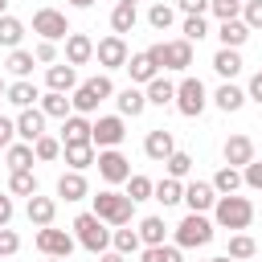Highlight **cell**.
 Segmentation results:
<instances>
[{"instance_id": "6da1fadb", "label": "cell", "mask_w": 262, "mask_h": 262, "mask_svg": "<svg viewBox=\"0 0 262 262\" xmlns=\"http://www.w3.org/2000/svg\"><path fill=\"white\" fill-rule=\"evenodd\" d=\"M213 217H217V225L221 229H246L250 221H254V205L246 201V196H217V205H213Z\"/></svg>"}, {"instance_id": "7a4b0ae2", "label": "cell", "mask_w": 262, "mask_h": 262, "mask_svg": "<svg viewBox=\"0 0 262 262\" xmlns=\"http://www.w3.org/2000/svg\"><path fill=\"white\" fill-rule=\"evenodd\" d=\"M131 213H135V201L123 196V192H98L94 196V217H102L106 225H131Z\"/></svg>"}, {"instance_id": "3957f363", "label": "cell", "mask_w": 262, "mask_h": 262, "mask_svg": "<svg viewBox=\"0 0 262 262\" xmlns=\"http://www.w3.org/2000/svg\"><path fill=\"white\" fill-rule=\"evenodd\" d=\"M74 229H78V242H82L90 254H106V246H111V229H106L102 217H94V213H78V217H74Z\"/></svg>"}, {"instance_id": "277c9868", "label": "cell", "mask_w": 262, "mask_h": 262, "mask_svg": "<svg viewBox=\"0 0 262 262\" xmlns=\"http://www.w3.org/2000/svg\"><path fill=\"white\" fill-rule=\"evenodd\" d=\"M209 242H213V221L205 213H188L176 225V246L180 250H196V246H209Z\"/></svg>"}, {"instance_id": "5b68a950", "label": "cell", "mask_w": 262, "mask_h": 262, "mask_svg": "<svg viewBox=\"0 0 262 262\" xmlns=\"http://www.w3.org/2000/svg\"><path fill=\"white\" fill-rule=\"evenodd\" d=\"M111 94H115L111 78H106V74H98V78L82 82V86L74 90V98H70V102H74V111H78V115H90V111H98V102H102V98H111Z\"/></svg>"}, {"instance_id": "8992f818", "label": "cell", "mask_w": 262, "mask_h": 262, "mask_svg": "<svg viewBox=\"0 0 262 262\" xmlns=\"http://www.w3.org/2000/svg\"><path fill=\"white\" fill-rule=\"evenodd\" d=\"M33 33H41V41H66L74 29H70V20H66V12L61 8H37L33 12Z\"/></svg>"}, {"instance_id": "52a82bcc", "label": "cell", "mask_w": 262, "mask_h": 262, "mask_svg": "<svg viewBox=\"0 0 262 262\" xmlns=\"http://www.w3.org/2000/svg\"><path fill=\"white\" fill-rule=\"evenodd\" d=\"M205 102H209V94H205V82H201V78H184V82L176 86V111H180L184 119H196V115L205 111Z\"/></svg>"}, {"instance_id": "ba28073f", "label": "cell", "mask_w": 262, "mask_h": 262, "mask_svg": "<svg viewBox=\"0 0 262 262\" xmlns=\"http://www.w3.org/2000/svg\"><path fill=\"white\" fill-rule=\"evenodd\" d=\"M94 57H98V66H102V70H123V66L131 61V53H127V41H123L119 33L102 37V41L94 45Z\"/></svg>"}, {"instance_id": "9c48e42d", "label": "cell", "mask_w": 262, "mask_h": 262, "mask_svg": "<svg viewBox=\"0 0 262 262\" xmlns=\"http://www.w3.org/2000/svg\"><path fill=\"white\" fill-rule=\"evenodd\" d=\"M98 176L106 180V184H127L131 180V164H127V156L123 151H115V147H106V151H98Z\"/></svg>"}, {"instance_id": "30bf717a", "label": "cell", "mask_w": 262, "mask_h": 262, "mask_svg": "<svg viewBox=\"0 0 262 262\" xmlns=\"http://www.w3.org/2000/svg\"><path fill=\"white\" fill-rule=\"evenodd\" d=\"M123 115H102L98 123H94V131H90V143L98 147V151H106V147H119L123 143Z\"/></svg>"}, {"instance_id": "8fae6325", "label": "cell", "mask_w": 262, "mask_h": 262, "mask_svg": "<svg viewBox=\"0 0 262 262\" xmlns=\"http://www.w3.org/2000/svg\"><path fill=\"white\" fill-rule=\"evenodd\" d=\"M37 250H41L45 258H70V250H74V237H70L66 229H53V225H45V229H37Z\"/></svg>"}, {"instance_id": "7c38bea8", "label": "cell", "mask_w": 262, "mask_h": 262, "mask_svg": "<svg viewBox=\"0 0 262 262\" xmlns=\"http://www.w3.org/2000/svg\"><path fill=\"white\" fill-rule=\"evenodd\" d=\"M184 205H188V213H209L217 205V188L205 180H192V184H184Z\"/></svg>"}, {"instance_id": "4fadbf2b", "label": "cell", "mask_w": 262, "mask_h": 262, "mask_svg": "<svg viewBox=\"0 0 262 262\" xmlns=\"http://www.w3.org/2000/svg\"><path fill=\"white\" fill-rule=\"evenodd\" d=\"M16 135H20L25 143H37V139L45 135V111H41V106L20 111V115H16Z\"/></svg>"}, {"instance_id": "5bb4252c", "label": "cell", "mask_w": 262, "mask_h": 262, "mask_svg": "<svg viewBox=\"0 0 262 262\" xmlns=\"http://www.w3.org/2000/svg\"><path fill=\"white\" fill-rule=\"evenodd\" d=\"M143 151H147V160H156V164H168V156L176 151V143H172V131H164V127L147 131V139H143Z\"/></svg>"}, {"instance_id": "9a60e30c", "label": "cell", "mask_w": 262, "mask_h": 262, "mask_svg": "<svg viewBox=\"0 0 262 262\" xmlns=\"http://www.w3.org/2000/svg\"><path fill=\"white\" fill-rule=\"evenodd\" d=\"M225 164H229V168L254 164V139H250V135H229V143H225Z\"/></svg>"}, {"instance_id": "2e32d148", "label": "cell", "mask_w": 262, "mask_h": 262, "mask_svg": "<svg viewBox=\"0 0 262 262\" xmlns=\"http://www.w3.org/2000/svg\"><path fill=\"white\" fill-rule=\"evenodd\" d=\"M192 66V41H164V70H188Z\"/></svg>"}, {"instance_id": "e0dca14e", "label": "cell", "mask_w": 262, "mask_h": 262, "mask_svg": "<svg viewBox=\"0 0 262 262\" xmlns=\"http://www.w3.org/2000/svg\"><path fill=\"white\" fill-rule=\"evenodd\" d=\"M90 57H94V41L86 33H70L66 37V61L70 66H86Z\"/></svg>"}, {"instance_id": "ac0fdd59", "label": "cell", "mask_w": 262, "mask_h": 262, "mask_svg": "<svg viewBox=\"0 0 262 262\" xmlns=\"http://www.w3.org/2000/svg\"><path fill=\"white\" fill-rule=\"evenodd\" d=\"M45 86L49 90H57V94H66V90H78V70L66 61V66H49L45 70Z\"/></svg>"}, {"instance_id": "d6986e66", "label": "cell", "mask_w": 262, "mask_h": 262, "mask_svg": "<svg viewBox=\"0 0 262 262\" xmlns=\"http://www.w3.org/2000/svg\"><path fill=\"white\" fill-rule=\"evenodd\" d=\"M90 131H94V123H86V115H70L61 123V147L66 143H90Z\"/></svg>"}, {"instance_id": "ffe728a7", "label": "cell", "mask_w": 262, "mask_h": 262, "mask_svg": "<svg viewBox=\"0 0 262 262\" xmlns=\"http://www.w3.org/2000/svg\"><path fill=\"white\" fill-rule=\"evenodd\" d=\"M29 221L37 225V229H45V225H53V217H57V205H53V196H29Z\"/></svg>"}, {"instance_id": "44dd1931", "label": "cell", "mask_w": 262, "mask_h": 262, "mask_svg": "<svg viewBox=\"0 0 262 262\" xmlns=\"http://www.w3.org/2000/svg\"><path fill=\"white\" fill-rule=\"evenodd\" d=\"M217 37H221V49H242L246 37H250V25L246 20H221Z\"/></svg>"}, {"instance_id": "7402d4cb", "label": "cell", "mask_w": 262, "mask_h": 262, "mask_svg": "<svg viewBox=\"0 0 262 262\" xmlns=\"http://www.w3.org/2000/svg\"><path fill=\"white\" fill-rule=\"evenodd\" d=\"M119 115H127V119H139L143 111H147V94L143 90H135V86H127V90H119Z\"/></svg>"}, {"instance_id": "603a6c76", "label": "cell", "mask_w": 262, "mask_h": 262, "mask_svg": "<svg viewBox=\"0 0 262 262\" xmlns=\"http://www.w3.org/2000/svg\"><path fill=\"white\" fill-rule=\"evenodd\" d=\"M66 151V164H70V172H86L98 156H94V143H66L61 147Z\"/></svg>"}, {"instance_id": "cb8c5ba5", "label": "cell", "mask_w": 262, "mask_h": 262, "mask_svg": "<svg viewBox=\"0 0 262 262\" xmlns=\"http://www.w3.org/2000/svg\"><path fill=\"white\" fill-rule=\"evenodd\" d=\"M90 188H86V176L82 172H61L57 176V196H66V201H82Z\"/></svg>"}, {"instance_id": "d4e9b609", "label": "cell", "mask_w": 262, "mask_h": 262, "mask_svg": "<svg viewBox=\"0 0 262 262\" xmlns=\"http://www.w3.org/2000/svg\"><path fill=\"white\" fill-rule=\"evenodd\" d=\"M127 70H131V82H151V78H160V66L151 61V53L143 49V53H135L131 61H127Z\"/></svg>"}, {"instance_id": "484cf974", "label": "cell", "mask_w": 262, "mask_h": 262, "mask_svg": "<svg viewBox=\"0 0 262 262\" xmlns=\"http://www.w3.org/2000/svg\"><path fill=\"white\" fill-rule=\"evenodd\" d=\"M37 98H41V94H37V86H33L29 78H20V82H12V86H8V102H12V106H20V111L37 106Z\"/></svg>"}, {"instance_id": "4316f807", "label": "cell", "mask_w": 262, "mask_h": 262, "mask_svg": "<svg viewBox=\"0 0 262 262\" xmlns=\"http://www.w3.org/2000/svg\"><path fill=\"white\" fill-rule=\"evenodd\" d=\"M213 102H217L225 115H233V111H242V102H246V90H237L233 82H221V86H217V94H213Z\"/></svg>"}, {"instance_id": "83f0119b", "label": "cell", "mask_w": 262, "mask_h": 262, "mask_svg": "<svg viewBox=\"0 0 262 262\" xmlns=\"http://www.w3.org/2000/svg\"><path fill=\"white\" fill-rule=\"evenodd\" d=\"M41 111H45V119H70V111H74V102L66 98V94H57V90H49V94H41Z\"/></svg>"}, {"instance_id": "f1b7e54d", "label": "cell", "mask_w": 262, "mask_h": 262, "mask_svg": "<svg viewBox=\"0 0 262 262\" xmlns=\"http://www.w3.org/2000/svg\"><path fill=\"white\" fill-rule=\"evenodd\" d=\"M209 184H213L221 196H233V192H237L246 180H242V172H237V168H229V164H225V168H217V176H213Z\"/></svg>"}, {"instance_id": "f546056e", "label": "cell", "mask_w": 262, "mask_h": 262, "mask_svg": "<svg viewBox=\"0 0 262 262\" xmlns=\"http://www.w3.org/2000/svg\"><path fill=\"white\" fill-rule=\"evenodd\" d=\"M213 70H217L221 78L242 74V53H237V49H217V53H213Z\"/></svg>"}, {"instance_id": "4dcf8cb0", "label": "cell", "mask_w": 262, "mask_h": 262, "mask_svg": "<svg viewBox=\"0 0 262 262\" xmlns=\"http://www.w3.org/2000/svg\"><path fill=\"white\" fill-rule=\"evenodd\" d=\"M143 94H147V102H156V106H168V102H176V86H172L168 78H151Z\"/></svg>"}, {"instance_id": "1f68e13d", "label": "cell", "mask_w": 262, "mask_h": 262, "mask_svg": "<svg viewBox=\"0 0 262 262\" xmlns=\"http://www.w3.org/2000/svg\"><path fill=\"white\" fill-rule=\"evenodd\" d=\"M164 233H168L164 217H143L139 221V242L143 246H164Z\"/></svg>"}, {"instance_id": "d6a6232c", "label": "cell", "mask_w": 262, "mask_h": 262, "mask_svg": "<svg viewBox=\"0 0 262 262\" xmlns=\"http://www.w3.org/2000/svg\"><path fill=\"white\" fill-rule=\"evenodd\" d=\"M135 20H139V16H135V4H115V12H111V29H115L119 37H123V33H131V29H135Z\"/></svg>"}, {"instance_id": "836d02e7", "label": "cell", "mask_w": 262, "mask_h": 262, "mask_svg": "<svg viewBox=\"0 0 262 262\" xmlns=\"http://www.w3.org/2000/svg\"><path fill=\"white\" fill-rule=\"evenodd\" d=\"M8 188H12L16 196H37V176H33V168L12 172V176H8Z\"/></svg>"}, {"instance_id": "e575fe53", "label": "cell", "mask_w": 262, "mask_h": 262, "mask_svg": "<svg viewBox=\"0 0 262 262\" xmlns=\"http://www.w3.org/2000/svg\"><path fill=\"white\" fill-rule=\"evenodd\" d=\"M111 246H115L119 254H135L143 242H139V229H127V225H119V229L111 233Z\"/></svg>"}, {"instance_id": "d590c367", "label": "cell", "mask_w": 262, "mask_h": 262, "mask_svg": "<svg viewBox=\"0 0 262 262\" xmlns=\"http://www.w3.org/2000/svg\"><path fill=\"white\" fill-rule=\"evenodd\" d=\"M20 37H25V25H20L16 16H0V45H4V49H16Z\"/></svg>"}, {"instance_id": "8d00e7d4", "label": "cell", "mask_w": 262, "mask_h": 262, "mask_svg": "<svg viewBox=\"0 0 262 262\" xmlns=\"http://www.w3.org/2000/svg\"><path fill=\"white\" fill-rule=\"evenodd\" d=\"M33 160H37L33 143H12V147H8V168H12V172H20V168H33Z\"/></svg>"}, {"instance_id": "74e56055", "label": "cell", "mask_w": 262, "mask_h": 262, "mask_svg": "<svg viewBox=\"0 0 262 262\" xmlns=\"http://www.w3.org/2000/svg\"><path fill=\"white\" fill-rule=\"evenodd\" d=\"M156 201H160V205H176V201H184V184L172 180V176H164V180L156 184Z\"/></svg>"}, {"instance_id": "f35d334b", "label": "cell", "mask_w": 262, "mask_h": 262, "mask_svg": "<svg viewBox=\"0 0 262 262\" xmlns=\"http://www.w3.org/2000/svg\"><path fill=\"white\" fill-rule=\"evenodd\" d=\"M254 254H258V242H254L250 233H233V237H229V258L242 262V258H254Z\"/></svg>"}, {"instance_id": "ab89813d", "label": "cell", "mask_w": 262, "mask_h": 262, "mask_svg": "<svg viewBox=\"0 0 262 262\" xmlns=\"http://www.w3.org/2000/svg\"><path fill=\"white\" fill-rule=\"evenodd\" d=\"M33 61H37V57H33L29 49H12V53H8V70H12L16 78H29V74H33Z\"/></svg>"}, {"instance_id": "60d3db41", "label": "cell", "mask_w": 262, "mask_h": 262, "mask_svg": "<svg viewBox=\"0 0 262 262\" xmlns=\"http://www.w3.org/2000/svg\"><path fill=\"white\" fill-rule=\"evenodd\" d=\"M188 172H192V156H188V151H172V156H168V176H172V180H184Z\"/></svg>"}, {"instance_id": "b9f144b4", "label": "cell", "mask_w": 262, "mask_h": 262, "mask_svg": "<svg viewBox=\"0 0 262 262\" xmlns=\"http://www.w3.org/2000/svg\"><path fill=\"white\" fill-rule=\"evenodd\" d=\"M143 262H184V258H180V246H147Z\"/></svg>"}, {"instance_id": "7bdbcfd3", "label": "cell", "mask_w": 262, "mask_h": 262, "mask_svg": "<svg viewBox=\"0 0 262 262\" xmlns=\"http://www.w3.org/2000/svg\"><path fill=\"white\" fill-rule=\"evenodd\" d=\"M172 20H176V12H172L168 4H151V8H147V25H151V29H160V33H164Z\"/></svg>"}, {"instance_id": "ee69618b", "label": "cell", "mask_w": 262, "mask_h": 262, "mask_svg": "<svg viewBox=\"0 0 262 262\" xmlns=\"http://www.w3.org/2000/svg\"><path fill=\"white\" fill-rule=\"evenodd\" d=\"M33 151H37V160H45V164H49V160H57V156H61V139H53V135H41V139L33 143Z\"/></svg>"}, {"instance_id": "f6af8a7d", "label": "cell", "mask_w": 262, "mask_h": 262, "mask_svg": "<svg viewBox=\"0 0 262 262\" xmlns=\"http://www.w3.org/2000/svg\"><path fill=\"white\" fill-rule=\"evenodd\" d=\"M151 192H156V184H151L147 176H131V180H127V196H131V201H147Z\"/></svg>"}, {"instance_id": "bcb514c9", "label": "cell", "mask_w": 262, "mask_h": 262, "mask_svg": "<svg viewBox=\"0 0 262 262\" xmlns=\"http://www.w3.org/2000/svg\"><path fill=\"white\" fill-rule=\"evenodd\" d=\"M201 37H209L205 16H184V41H201Z\"/></svg>"}, {"instance_id": "7dc6e473", "label": "cell", "mask_w": 262, "mask_h": 262, "mask_svg": "<svg viewBox=\"0 0 262 262\" xmlns=\"http://www.w3.org/2000/svg\"><path fill=\"white\" fill-rule=\"evenodd\" d=\"M242 20H246L250 29H262V0H246V4H242Z\"/></svg>"}, {"instance_id": "c3c4849f", "label": "cell", "mask_w": 262, "mask_h": 262, "mask_svg": "<svg viewBox=\"0 0 262 262\" xmlns=\"http://www.w3.org/2000/svg\"><path fill=\"white\" fill-rule=\"evenodd\" d=\"M16 250H20V237H16V233L4 225V229H0V258H12Z\"/></svg>"}, {"instance_id": "681fc988", "label": "cell", "mask_w": 262, "mask_h": 262, "mask_svg": "<svg viewBox=\"0 0 262 262\" xmlns=\"http://www.w3.org/2000/svg\"><path fill=\"white\" fill-rule=\"evenodd\" d=\"M213 12H217L221 20H237V12H242V0H213Z\"/></svg>"}, {"instance_id": "f907efd6", "label": "cell", "mask_w": 262, "mask_h": 262, "mask_svg": "<svg viewBox=\"0 0 262 262\" xmlns=\"http://www.w3.org/2000/svg\"><path fill=\"white\" fill-rule=\"evenodd\" d=\"M33 57H37L41 66H53V61H57V45H53V41H37V49H33Z\"/></svg>"}, {"instance_id": "816d5d0a", "label": "cell", "mask_w": 262, "mask_h": 262, "mask_svg": "<svg viewBox=\"0 0 262 262\" xmlns=\"http://www.w3.org/2000/svg\"><path fill=\"white\" fill-rule=\"evenodd\" d=\"M176 8L184 16H205V8H213V0H176Z\"/></svg>"}, {"instance_id": "f5cc1de1", "label": "cell", "mask_w": 262, "mask_h": 262, "mask_svg": "<svg viewBox=\"0 0 262 262\" xmlns=\"http://www.w3.org/2000/svg\"><path fill=\"white\" fill-rule=\"evenodd\" d=\"M242 180H246L250 188H262V160H254V164H246V168H242Z\"/></svg>"}, {"instance_id": "db71d44e", "label": "cell", "mask_w": 262, "mask_h": 262, "mask_svg": "<svg viewBox=\"0 0 262 262\" xmlns=\"http://www.w3.org/2000/svg\"><path fill=\"white\" fill-rule=\"evenodd\" d=\"M12 135H16V123H12V119H4V115H0V147H4V151H8V147H12Z\"/></svg>"}, {"instance_id": "11a10c76", "label": "cell", "mask_w": 262, "mask_h": 262, "mask_svg": "<svg viewBox=\"0 0 262 262\" xmlns=\"http://www.w3.org/2000/svg\"><path fill=\"white\" fill-rule=\"evenodd\" d=\"M246 98L262 102V74H254V78H250V90H246Z\"/></svg>"}, {"instance_id": "9f6ffc18", "label": "cell", "mask_w": 262, "mask_h": 262, "mask_svg": "<svg viewBox=\"0 0 262 262\" xmlns=\"http://www.w3.org/2000/svg\"><path fill=\"white\" fill-rule=\"evenodd\" d=\"M8 221H12V201H8V196H0V229H4Z\"/></svg>"}, {"instance_id": "6f0895ef", "label": "cell", "mask_w": 262, "mask_h": 262, "mask_svg": "<svg viewBox=\"0 0 262 262\" xmlns=\"http://www.w3.org/2000/svg\"><path fill=\"white\" fill-rule=\"evenodd\" d=\"M98 262H127V258H123L119 250H111V254H98Z\"/></svg>"}, {"instance_id": "680465c9", "label": "cell", "mask_w": 262, "mask_h": 262, "mask_svg": "<svg viewBox=\"0 0 262 262\" xmlns=\"http://www.w3.org/2000/svg\"><path fill=\"white\" fill-rule=\"evenodd\" d=\"M66 4H74V8H90L94 0H66Z\"/></svg>"}, {"instance_id": "91938a15", "label": "cell", "mask_w": 262, "mask_h": 262, "mask_svg": "<svg viewBox=\"0 0 262 262\" xmlns=\"http://www.w3.org/2000/svg\"><path fill=\"white\" fill-rule=\"evenodd\" d=\"M4 8H8V0H0V16H8V12H4Z\"/></svg>"}, {"instance_id": "94428289", "label": "cell", "mask_w": 262, "mask_h": 262, "mask_svg": "<svg viewBox=\"0 0 262 262\" xmlns=\"http://www.w3.org/2000/svg\"><path fill=\"white\" fill-rule=\"evenodd\" d=\"M213 262H237V258H229V254H225V258H213Z\"/></svg>"}, {"instance_id": "6125c7cd", "label": "cell", "mask_w": 262, "mask_h": 262, "mask_svg": "<svg viewBox=\"0 0 262 262\" xmlns=\"http://www.w3.org/2000/svg\"><path fill=\"white\" fill-rule=\"evenodd\" d=\"M0 94H8V86H4V78H0Z\"/></svg>"}, {"instance_id": "be15d7a7", "label": "cell", "mask_w": 262, "mask_h": 262, "mask_svg": "<svg viewBox=\"0 0 262 262\" xmlns=\"http://www.w3.org/2000/svg\"><path fill=\"white\" fill-rule=\"evenodd\" d=\"M45 262H66V258H45Z\"/></svg>"}, {"instance_id": "e7e4bbea", "label": "cell", "mask_w": 262, "mask_h": 262, "mask_svg": "<svg viewBox=\"0 0 262 262\" xmlns=\"http://www.w3.org/2000/svg\"><path fill=\"white\" fill-rule=\"evenodd\" d=\"M119 4H135V0H119Z\"/></svg>"}, {"instance_id": "03108f58", "label": "cell", "mask_w": 262, "mask_h": 262, "mask_svg": "<svg viewBox=\"0 0 262 262\" xmlns=\"http://www.w3.org/2000/svg\"><path fill=\"white\" fill-rule=\"evenodd\" d=\"M209 262H213V258H209Z\"/></svg>"}, {"instance_id": "003e7915", "label": "cell", "mask_w": 262, "mask_h": 262, "mask_svg": "<svg viewBox=\"0 0 262 262\" xmlns=\"http://www.w3.org/2000/svg\"><path fill=\"white\" fill-rule=\"evenodd\" d=\"M258 74H262V70H258Z\"/></svg>"}]
</instances>
